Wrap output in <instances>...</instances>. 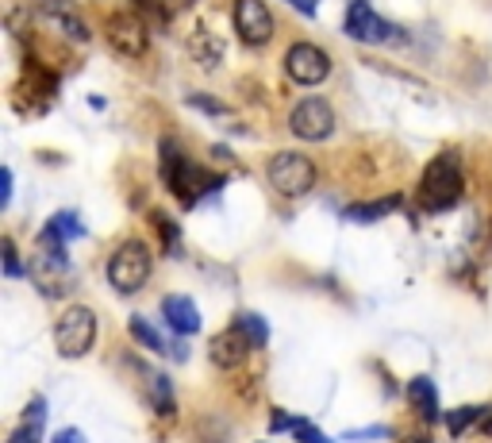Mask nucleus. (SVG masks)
Segmentation results:
<instances>
[{"label": "nucleus", "instance_id": "1", "mask_svg": "<svg viewBox=\"0 0 492 443\" xmlns=\"http://www.w3.org/2000/svg\"><path fill=\"white\" fill-rule=\"evenodd\" d=\"M162 178L170 181V189L178 193L185 205H196L201 197L216 193L219 185H224V178H219V173H208L201 166H193L189 155H185V150L173 143V139H166V143H162Z\"/></svg>", "mask_w": 492, "mask_h": 443}, {"label": "nucleus", "instance_id": "2", "mask_svg": "<svg viewBox=\"0 0 492 443\" xmlns=\"http://www.w3.org/2000/svg\"><path fill=\"white\" fill-rule=\"evenodd\" d=\"M458 197H462V155L458 150H442L424 173L419 205H424V213H447V208L458 205Z\"/></svg>", "mask_w": 492, "mask_h": 443}, {"label": "nucleus", "instance_id": "3", "mask_svg": "<svg viewBox=\"0 0 492 443\" xmlns=\"http://www.w3.org/2000/svg\"><path fill=\"white\" fill-rule=\"evenodd\" d=\"M97 343V317L85 305H69L54 324V347L62 358H85Z\"/></svg>", "mask_w": 492, "mask_h": 443}, {"label": "nucleus", "instance_id": "4", "mask_svg": "<svg viewBox=\"0 0 492 443\" xmlns=\"http://www.w3.org/2000/svg\"><path fill=\"white\" fill-rule=\"evenodd\" d=\"M31 282L39 286L43 297H62L74 289V262H69L66 247L58 243H39L31 259Z\"/></svg>", "mask_w": 492, "mask_h": 443}, {"label": "nucleus", "instance_id": "5", "mask_svg": "<svg viewBox=\"0 0 492 443\" xmlns=\"http://www.w3.org/2000/svg\"><path fill=\"white\" fill-rule=\"evenodd\" d=\"M150 278V251L147 243L139 239H127L123 247H115V254L108 259V282L115 294H139Z\"/></svg>", "mask_w": 492, "mask_h": 443}, {"label": "nucleus", "instance_id": "6", "mask_svg": "<svg viewBox=\"0 0 492 443\" xmlns=\"http://www.w3.org/2000/svg\"><path fill=\"white\" fill-rule=\"evenodd\" d=\"M269 185L281 193V197H304L315 185V162L297 155V150H285V155H274L269 158Z\"/></svg>", "mask_w": 492, "mask_h": 443}, {"label": "nucleus", "instance_id": "7", "mask_svg": "<svg viewBox=\"0 0 492 443\" xmlns=\"http://www.w3.org/2000/svg\"><path fill=\"white\" fill-rule=\"evenodd\" d=\"M289 127L297 139H304V143H323V139L335 132V109L323 97H308L292 109Z\"/></svg>", "mask_w": 492, "mask_h": 443}, {"label": "nucleus", "instance_id": "8", "mask_svg": "<svg viewBox=\"0 0 492 443\" xmlns=\"http://www.w3.org/2000/svg\"><path fill=\"white\" fill-rule=\"evenodd\" d=\"M285 74L297 81V85H320V81L331 74V58L315 43H297V46H289V54H285Z\"/></svg>", "mask_w": 492, "mask_h": 443}, {"label": "nucleus", "instance_id": "9", "mask_svg": "<svg viewBox=\"0 0 492 443\" xmlns=\"http://www.w3.org/2000/svg\"><path fill=\"white\" fill-rule=\"evenodd\" d=\"M346 35L358 43H385V39H404L393 23H385L377 12L369 8V0H350L346 8Z\"/></svg>", "mask_w": 492, "mask_h": 443}, {"label": "nucleus", "instance_id": "10", "mask_svg": "<svg viewBox=\"0 0 492 443\" xmlns=\"http://www.w3.org/2000/svg\"><path fill=\"white\" fill-rule=\"evenodd\" d=\"M235 28L246 46H266L274 39V16L262 0H235Z\"/></svg>", "mask_w": 492, "mask_h": 443}, {"label": "nucleus", "instance_id": "11", "mask_svg": "<svg viewBox=\"0 0 492 443\" xmlns=\"http://www.w3.org/2000/svg\"><path fill=\"white\" fill-rule=\"evenodd\" d=\"M108 43L115 54H147V23L139 16H127V12H115L108 20Z\"/></svg>", "mask_w": 492, "mask_h": 443}, {"label": "nucleus", "instance_id": "12", "mask_svg": "<svg viewBox=\"0 0 492 443\" xmlns=\"http://www.w3.org/2000/svg\"><path fill=\"white\" fill-rule=\"evenodd\" d=\"M250 335L242 332V324L239 328H224L212 340V347H208V355H212V363L219 366V370H235V366H242L246 363V355H250Z\"/></svg>", "mask_w": 492, "mask_h": 443}, {"label": "nucleus", "instance_id": "13", "mask_svg": "<svg viewBox=\"0 0 492 443\" xmlns=\"http://www.w3.org/2000/svg\"><path fill=\"white\" fill-rule=\"evenodd\" d=\"M162 317H166V324L178 335H193V332H201V312H196V305L189 297H166L162 301Z\"/></svg>", "mask_w": 492, "mask_h": 443}, {"label": "nucleus", "instance_id": "14", "mask_svg": "<svg viewBox=\"0 0 492 443\" xmlns=\"http://www.w3.org/2000/svg\"><path fill=\"white\" fill-rule=\"evenodd\" d=\"M408 401H412V409L419 413V421H427V424L439 421V390L431 378L419 375V378L408 382Z\"/></svg>", "mask_w": 492, "mask_h": 443}, {"label": "nucleus", "instance_id": "15", "mask_svg": "<svg viewBox=\"0 0 492 443\" xmlns=\"http://www.w3.org/2000/svg\"><path fill=\"white\" fill-rule=\"evenodd\" d=\"M81 236H85V224L77 220V213H69V208H66V213L46 220L39 243H58V247H66V239H81Z\"/></svg>", "mask_w": 492, "mask_h": 443}, {"label": "nucleus", "instance_id": "16", "mask_svg": "<svg viewBox=\"0 0 492 443\" xmlns=\"http://www.w3.org/2000/svg\"><path fill=\"white\" fill-rule=\"evenodd\" d=\"M189 51H193V58L201 66H216L219 58H224V39H219V35H212L208 28H196L189 35Z\"/></svg>", "mask_w": 492, "mask_h": 443}, {"label": "nucleus", "instance_id": "17", "mask_svg": "<svg viewBox=\"0 0 492 443\" xmlns=\"http://www.w3.org/2000/svg\"><path fill=\"white\" fill-rule=\"evenodd\" d=\"M43 416H46V401L35 398V405L28 409V416H23V424L8 436V443H39L43 439Z\"/></svg>", "mask_w": 492, "mask_h": 443}, {"label": "nucleus", "instance_id": "18", "mask_svg": "<svg viewBox=\"0 0 492 443\" xmlns=\"http://www.w3.org/2000/svg\"><path fill=\"white\" fill-rule=\"evenodd\" d=\"M393 208H401V197H385V201H373V205H354V208H346V220H358V224H369V220L389 216Z\"/></svg>", "mask_w": 492, "mask_h": 443}, {"label": "nucleus", "instance_id": "19", "mask_svg": "<svg viewBox=\"0 0 492 443\" xmlns=\"http://www.w3.org/2000/svg\"><path fill=\"white\" fill-rule=\"evenodd\" d=\"M150 401H155V409L162 416L173 413V386H170L166 375H150Z\"/></svg>", "mask_w": 492, "mask_h": 443}, {"label": "nucleus", "instance_id": "20", "mask_svg": "<svg viewBox=\"0 0 492 443\" xmlns=\"http://www.w3.org/2000/svg\"><path fill=\"white\" fill-rule=\"evenodd\" d=\"M481 405H465V409H454V413H447V428L454 436H462V432H470L473 428V421H481Z\"/></svg>", "mask_w": 492, "mask_h": 443}, {"label": "nucleus", "instance_id": "21", "mask_svg": "<svg viewBox=\"0 0 492 443\" xmlns=\"http://www.w3.org/2000/svg\"><path fill=\"white\" fill-rule=\"evenodd\" d=\"M131 335H135V340L143 343V347H150L155 355L166 351V340H162V335H158L155 328H150V324H147L143 317H131Z\"/></svg>", "mask_w": 492, "mask_h": 443}, {"label": "nucleus", "instance_id": "22", "mask_svg": "<svg viewBox=\"0 0 492 443\" xmlns=\"http://www.w3.org/2000/svg\"><path fill=\"white\" fill-rule=\"evenodd\" d=\"M242 332L250 335L254 347H266V340H269V328H266V320L258 317V312H246V317H242Z\"/></svg>", "mask_w": 492, "mask_h": 443}, {"label": "nucleus", "instance_id": "23", "mask_svg": "<svg viewBox=\"0 0 492 443\" xmlns=\"http://www.w3.org/2000/svg\"><path fill=\"white\" fill-rule=\"evenodd\" d=\"M155 224L162 228V247H166L170 254H178V224H173V220L166 216V213H155Z\"/></svg>", "mask_w": 492, "mask_h": 443}, {"label": "nucleus", "instance_id": "24", "mask_svg": "<svg viewBox=\"0 0 492 443\" xmlns=\"http://www.w3.org/2000/svg\"><path fill=\"white\" fill-rule=\"evenodd\" d=\"M189 104H193V109H201V112H208V116H227V104L216 101V97H204V93H193Z\"/></svg>", "mask_w": 492, "mask_h": 443}, {"label": "nucleus", "instance_id": "25", "mask_svg": "<svg viewBox=\"0 0 492 443\" xmlns=\"http://www.w3.org/2000/svg\"><path fill=\"white\" fill-rule=\"evenodd\" d=\"M292 436H297L300 443H327V436L312 421H297V424H292Z\"/></svg>", "mask_w": 492, "mask_h": 443}, {"label": "nucleus", "instance_id": "26", "mask_svg": "<svg viewBox=\"0 0 492 443\" xmlns=\"http://www.w3.org/2000/svg\"><path fill=\"white\" fill-rule=\"evenodd\" d=\"M4 274L8 278H20V259H16V247H12V239H4Z\"/></svg>", "mask_w": 492, "mask_h": 443}, {"label": "nucleus", "instance_id": "27", "mask_svg": "<svg viewBox=\"0 0 492 443\" xmlns=\"http://www.w3.org/2000/svg\"><path fill=\"white\" fill-rule=\"evenodd\" d=\"M292 416L289 413H281V409H274V416H269V432H292Z\"/></svg>", "mask_w": 492, "mask_h": 443}, {"label": "nucleus", "instance_id": "28", "mask_svg": "<svg viewBox=\"0 0 492 443\" xmlns=\"http://www.w3.org/2000/svg\"><path fill=\"white\" fill-rule=\"evenodd\" d=\"M150 4H155V8L162 12V16H178V12H181L185 4H189V0H150Z\"/></svg>", "mask_w": 492, "mask_h": 443}, {"label": "nucleus", "instance_id": "29", "mask_svg": "<svg viewBox=\"0 0 492 443\" xmlns=\"http://www.w3.org/2000/svg\"><path fill=\"white\" fill-rule=\"evenodd\" d=\"M389 436V428H366V432H350V439H381Z\"/></svg>", "mask_w": 492, "mask_h": 443}, {"label": "nucleus", "instance_id": "30", "mask_svg": "<svg viewBox=\"0 0 492 443\" xmlns=\"http://www.w3.org/2000/svg\"><path fill=\"white\" fill-rule=\"evenodd\" d=\"M0 189H4V205H12V170H0Z\"/></svg>", "mask_w": 492, "mask_h": 443}, {"label": "nucleus", "instance_id": "31", "mask_svg": "<svg viewBox=\"0 0 492 443\" xmlns=\"http://www.w3.org/2000/svg\"><path fill=\"white\" fill-rule=\"evenodd\" d=\"M54 443H85V436H81V432H77V428H66V432H62V436H58Z\"/></svg>", "mask_w": 492, "mask_h": 443}, {"label": "nucleus", "instance_id": "32", "mask_svg": "<svg viewBox=\"0 0 492 443\" xmlns=\"http://www.w3.org/2000/svg\"><path fill=\"white\" fill-rule=\"evenodd\" d=\"M477 428H481L485 436H492V409H485V413H481V424H477Z\"/></svg>", "mask_w": 492, "mask_h": 443}, {"label": "nucleus", "instance_id": "33", "mask_svg": "<svg viewBox=\"0 0 492 443\" xmlns=\"http://www.w3.org/2000/svg\"><path fill=\"white\" fill-rule=\"evenodd\" d=\"M404 443H431V439H424V436H408Z\"/></svg>", "mask_w": 492, "mask_h": 443}]
</instances>
